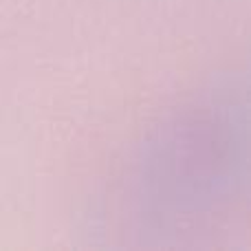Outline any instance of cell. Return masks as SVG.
<instances>
[{
    "mask_svg": "<svg viewBox=\"0 0 251 251\" xmlns=\"http://www.w3.org/2000/svg\"><path fill=\"white\" fill-rule=\"evenodd\" d=\"M251 196V79L187 101L139 146L126 181L132 218L168 229Z\"/></svg>",
    "mask_w": 251,
    "mask_h": 251,
    "instance_id": "obj_1",
    "label": "cell"
}]
</instances>
